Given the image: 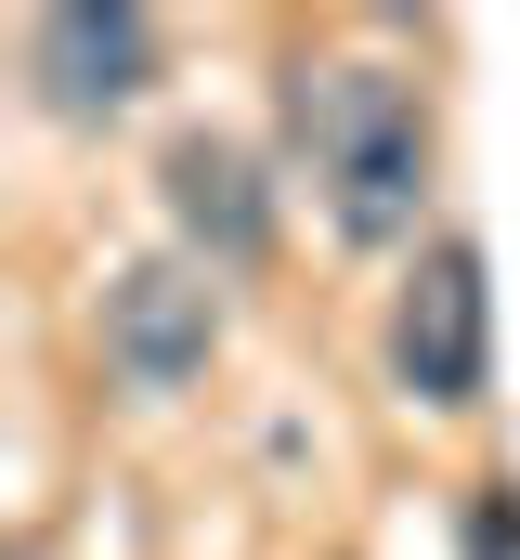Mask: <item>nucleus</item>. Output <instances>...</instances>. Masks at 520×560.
Instances as JSON below:
<instances>
[{"label":"nucleus","instance_id":"nucleus-3","mask_svg":"<svg viewBox=\"0 0 520 560\" xmlns=\"http://www.w3.org/2000/svg\"><path fill=\"white\" fill-rule=\"evenodd\" d=\"M92 339H105V365H118L130 392H196L209 352H222V287H209V261H182V248L118 261L105 300H92Z\"/></svg>","mask_w":520,"mask_h":560},{"label":"nucleus","instance_id":"nucleus-6","mask_svg":"<svg viewBox=\"0 0 520 560\" xmlns=\"http://www.w3.org/2000/svg\"><path fill=\"white\" fill-rule=\"evenodd\" d=\"M469 560H520V482H482L469 495Z\"/></svg>","mask_w":520,"mask_h":560},{"label":"nucleus","instance_id":"nucleus-1","mask_svg":"<svg viewBox=\"0 0 520 560\" xmlns=\"http://www.w3.org/2000/svg\"><path fill=\"white\" fill-rule=\"evenodd\" d=\"M286 143H299L339 248H403L416 235L442 131H429V92L403 66H378V52H299L286 66Z\"/></svg>","mask_w":520,"mask_h":560},{"label":"nucleus","instance_id":"nucleus-2","mask_svg":"<svg viewBox=\"0 0 520 560\" xmlns=\"http://www.w3.org/2000/svg\"><path fill=\"white\" fill-rule=\"evenodd\" d=\"M390 378L429 405V418H469L495 392V287L469 235H429L416 275L390 287Z\"/></svg>","mask_w":520,"mask_h":560},{"label":"nucleus","instance_id":"nucleus-4","mask_svg":"<svg viewBox=\"0 0 520 560\" xmlns=\"http://www.w3.org/2000/svg\"><path fill=\"white\" fill-rule=\"evenodd\" d=\"M156 209H169L182 261H209V275L273 261V170H260V143H235V131H169L156 143Z\"/></svg>","mask_w":520,"mask_h":560},{"label":"nucleus","instance_id":"nucleus-5","mask_svg":"<svg viewBox=\"0 0 520 560\" xmlns=\"http://www.w3.org/2000/svg\"><path fill=\"white\" fill-rule=\"evenodd\" d=\"M26 79H39V105L66 131H105V118H130L156 92V26L130 0H52L26 26Z\"/></svg>","mask_w":520,"mask_h":560}]
</instances>
